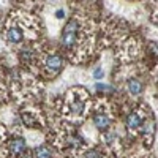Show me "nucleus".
<instances>
[{
    "label": "nucleus",
    "instance_id": "obj_10",
    "mask_svg": "<svg viewBox=\"0 0 158 158\" xmlns=\"http://www.w3.org/2000/svg\"><path fill=\"white\" fill-rule=\"evenodd\" d=\"M103 76H104V71H103L101 68H97V70L94 71V77H95V79H101Z\"/></svg>",
    "mask_w": 158,
    "mask_h": 158
},
{
    "label": "nucleus",
    "instance_id": "obj_11",
    "mask_svg": "<svg viewBox=\"0 0 158 158\" xmlns=\"http://www.w3.org/2000/svg\"><path fill=\"white\" fill-rule=\"evenodd\" d=\"M95 89H97V90H109V92H112V87H109V85H106V84H97Z\"/></svg>",
    "mask_w": 158,
    "mask_h": 158
},
{
    "label": "nucleus",
    "instance_id": "obj_9",
    "mask_svg": "<svg viewBox=\"0 0 158 158\" xmlns=\"http://www.w3.org/2000/svg\"><path fill=\"white\" fill-rule=\"evenodd\" d=\"M85 158H103V155L98 150H89L85 153Z\"/></svg>",
    "mask_w": 158,
    "mask_h": 158
},
{
    "label": "nucleus",
    "instance_id": "obj_3",
    "mask_svg": "<svg viewBox=\"0 0 158 158\" xmlns=\"http://www.w3.org/2000/svg\"><path fill=\"white\" fill-rule=\"evenodd\" d=\"M5 36L8 40V43L19 44V43H22V40H24V30L21 29V25L13 24V25H10V27L6 29V35Z\"/></svg>",
    "mask_w": 158,
    "mask_h": 158
},
{
    "label": "nucleus",
    "instance_id": "obj_8",
    "mask_svg": "<svg viewBox=\"0 0 158 158\" xmlns=\"http://www.w3.org/2000/svg\"><path fill=\"white\" fill-rule=\"evenodd\" d=\"M35 158H52V150L49 146H38L35 149Z\"/></svg>",
    "mask_w": 158,
    "mask_h": 158
},
{
    "label": "nucleus",
    "instance_id": "obj_6",
    "mask_svg": "<svg viewBox=\"0 0 158 158\" xmlns=\"http://www.w3.org/2000/svg\"><path fill=\"white\" fill-rule=\"evenodd\" d=\"M142 123H144V117L141 114H138V112L128 114V117H127V127H128V130H138Z\"/></svg>",
    "mask_w": 158,
    "mask_h": 158
},
{
    "label": "nucleus",
    "instance_id": "obj_7",
    "mask_svg": "<svg viewBox=\"0 0 158 158\" xmlns=\"http://www.w3.org/2000/svg\"><path fill=\"white\" fill-rule=\"evenodd\" d=\"M127 89H128V92L131 95H139L142 92V89H144V85H142V82L139 81V79L131 77V79H128V82H127Z\"/></svg>",
    "mask_w": 158,
    "mask_h": 158
},
{
    "label": "nucleus",
    "instance_id": "obj_2",
    "mask_svg": "<svg viewBox=\"0 0 158 158\" xmlns=\"http://www.w3.org/2000/svg\"><path fill=\"white\" fill-rule=\"evenodd\" d=\"M62 67H63V60H62V57L57 54V52L46 56V59H44V68H46L48 71L57 74V73L62 70Z\"/></svg>",
    "mask_w": 158,
    "mask_h": 158
},
{
    "label": "nucleus",
    "instance_id": "obj_5",
    "mask_svg": "<svg viewBox=\"0 0 158 158\" xmlns=\"http://www.w3.org/2000/svg\"><path fill=\"white\" fill-rule=\"evenodd\" d=\"M94 125H95L100 131H106V130L109 128V125H111V118H109L108 114H104V112L95 114V117H94Z\"/></svg>",
    "mask_w": 158,
    "mask_h": 158
},
{
    "label": "nucleus",
    "instance_id": "obj_4",
    "mask_svg": "<svg viewBox=\"0 0 158 158\" xmlns=\"http://www.w3.org/2000/svg\"><path fill=\"white\" fill-rule=\"evenodd\" d=\"M8 149L13 155H21V153L25 152L27 146H25V141L22 138H15V139H11L8 142Z\"/></svg>",
    "mask_w": 158,
    "mask_h": 158
},
{
    "label": "nucleus",
    "instance_id": "obj_1",
    "mask_svg": "<svg viewBox=\"0 0 158 158\" xmlns=\"http://www.w3.org/2000/svg\"><path fill=\"white\" fill-rule=\"evenodd\" d=\"M77 32H79V21L77 19H70L67 22V25H65V29L62 32V38H60L62 44L67 49L73 48L77 43Z\"/></svg>",
    "mask_w": 158,
    "mask_h": 158
},
{
    "label": "nucleus",
    "instance_id": "obj_12",
    "mask_svg": "<svg viewBox=\"0 0 158 158\" xmlns=\"http://www.w3.org/2000/svg\"><path fill=\"white\" fill-rule=\"evenodd\" d=\"M63 15H65L63 10H57V13H56V16H57L59 19H62V18H63Z\"/></svg>",
    "mask_w": 158,
    "mask_h": 158
}]
</instances>
